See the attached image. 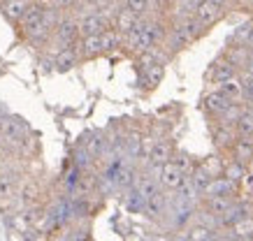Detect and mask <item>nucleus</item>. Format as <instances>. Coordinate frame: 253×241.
Instances as JSON below:
<instances>
[{
    "mask_svg": "<svg viewBox=\"0 0 253 241\" xmlns=\"http://www.w3.org/2000/svg\"><path fill=\"white\" fill-rule=\"evenodd\" d=\"M0 139L7 146H21L26 141V125L19 118L2 116L0 118Z\"/></svg>",
    "mask_w": 253,
    "mask_h": 241,
    "instance_id": "nucleus-1",
    "label": "nucleus"
},
{
    "mask_svg": "<svg viewBox=\"0 0 253 241\" xmlns=\"http://www.w3.org/2000/svg\"><path fill=\"white\" fill-rule=\"evenodd\" d=\"M156 172H158L161 186L165 188V190H169V193H174L176 188H181L184 186V181L188 179V174H184V172L179 170L172 160H169L168 165H163V167H156Z\"/></svg>",
    "mask_w": 253,
    "mask_h": 241,
    "instance_id": "nucleus-2",
    "label": "nucleus"
},
{
    "mask_svg": "<svg viewBox=\"0 0 253 241\" xmlns=\"http://www.w3.org/2000/svg\"><path fill=\"white\" fill-rule=\"evenodd\" d=\"M109 26H112V21H109L107 16L100 14L98 9L79 19V31H82L84 37L86 35H102L105 31H109Z\"/></svg>",
    "mask_w": 253,
    "mask_h": 241,
    "instance_id": "nucleus-3",
    "label": "nucleus"
},
{
    "mask_svg": "<svg viewBox=\"0 0 253 241\" xmlns=\"http://www.w3.org/2000/svg\"><path fill=\"white\" fill-rule=\"evenodd\" d=\"M79 33H82V31H79V21H75V19L65 16V19H61V21H58V26L54 28V37L63 44V49H68V47H72V44L77 42Z\"/></svg>",
    "mask_w": 253,
    "mask_h": 241,
    "instance_id": "nucleus-4",
    "label": "nucleus"
},
{
    "mask_svg": "<svg viewBox=\"0 0 253 241\" xmlns=\"http://www.w3.org/2000/svg\"><path fill=\"white\" fill-rule=\"evenodd\" d=\"M223 14H225V7L216 5V2H211V0H202V2L198 5V9H195V19H198L205 28L214 26L216 21H221Z\"/></svg>",
    "mask_w": 253,
    "mask_h": 241,
    "instance_id": "nucleus-5",
    "label": "nucleus"
},
{
    "mask_svg": "<svg viewBox=\"0 0 253 241\" xmlns=\"http://www.w3.org/2000/svg\"><path fill=\"white\" fill-rule=\"evenodd\" d=\"M239 77V68L235 63H230L228 58H218L216 63H211V70H209V79L214 84H223V81H230V79Z\"/></svg>",
    "mask_w": 253,
    "mask_h": 241,
    "instance_id": "nucleus-6",
    "label": "nucleus"
},
{
    "mask_svg": "<svg viewBox=\"0 0 253 241\" xmlns=\"http://www.w3.org/2000/svg\"><path fill=\"white\" fill-rule=\"evenodd\" d=\"M172 156H174V148H172V144L165 139H156L154 148H151V153H149V167L151 170H156V167H163V165H168L169 160H172Z\"/></svg>",
    "mask_w": 253,
    "mask_h": 241,
    "instance_id": "nucleus-7",
    "label": "nucleus"
},
{
    "mask_svg": "<svg viewBox=\"0 0 253 241\" xmlns=\"http://www.w3.org/2000/svg\"><path fill=\"white\" fill-rule=\"evenodd\" d=\"M165 44H168L169 51H179V49L193 44V37L188 35V31L184 28V24L176 21V24L168 31V35H165Z\"/></svg>",
    "mask_w": 253,
    "mask_h": 241,
    "instance_id": "nucleus-8",
    "label": "nucleus"
},
{
    "mask_svg": "<svg viewBox=\"0 0 253 241\" xmlns=\"http://www.w3.org/2000/svg\"><path fill=\"white\" fill-rule=\"evenodd\" d=\"M237 202L235 200V195H218V197H205V211L207 213H211V216H216L218 220H221L228 211L232 209V204Z\"/></svg>",
    "mask_w": 253,
    "mask_h": 241,
    "instance_id": "nucleus-9",
    "label": "nucleus"
},
{
    "mask_svg": "<svg viewBox=\"0 0 253 241\" xmlns=\"http://www.w3.org/2000/svg\"><path fill=\"white\" fill-rule=\"evenodd\" d=\"M211 139H214V146L218 151H230L232 144L237 141V130L235 128H228V125L216 123L211 128Z\"/></svg>",
    "mask_w": 253,
    "mask_h": 241,
    "instance_id": "nucleus-10",
    "label": "nucleus"
},
{
    "mask_svg": "<svg viewBox=\"0 0 253 241\" xmlns=\"http://www.w3.org/2000/svg\"><path fill=\"white\" fill-rule=\"evenodd\" d=\"M232 104H235V102L228 100V98H225V95H223L218 88L205 95V109H207V111H209V114H211L214 118L223 116V114H225V111H228Z\"/></svg>",
    "mask_w": 253,
    "mask_h": 241,
    "instance_id": "nucleus-11",
    "label": "nucleus"
},
{
    "mask_svg": "<svg viewBox=\"0 0 253 241\" xmlns=\"http://www.w3.org/2000/svg\"><path fill=\"white\" fill-rule=\"evenodd\" d=\"M139 19H142V16H137L135 12H130L128 7H123L121 12L114 16V21H112V28L121 33L123 37H128V35H130V33L137 28Z\"/></svg>",
    "mask_w": 253,
    "mask_h": 241,
    "instance_id": "nucleus-12",
    "label": "nucleus"
},
{
    "mask_svg": "<svg viewBox=\"0 0 253 241\" xmlns=\"http://www.w3.org/2000/svg\"><path fill=\"white\" fill-rule=\"evenodd\" d=\"M77 49H79V56H82L84 61L98 58L100 54H105V49H102V35H86V37H82Z\"/></svg>",
    "mask_w": 253,
    "mask_h": 241,
    "instance_id": "nucleus-13",
    "label": "nucleus"
},
{
    "mask_svg": "<svg viewBox=\"0 0 253 241\" xmlns=\"http://www.w3.org/2000/svg\"><path fill=\"white\" fill-rule=\"evenodd\" d=\"M239 186L235 181H230L228 176H216L211 179V183L205 190V197H218V195H237Z\"/></svg>",
    "mask_w": 253,
    "mask_h": 241,
    "instance_id": "nucleus-14",
    "label": "nucleus"
},
{
    "mask_svg": "<svg viewBox=\"0 0 253 241\" xmlns=\"http://www.w3.org/2000/svg\"><path fill=\"white\" fill-rule=\"evenodd\" d=\"M232 160H237L242 165L253 163V137H237V141L232 144Z\"/></svg>",
    "mask_w": 253,
    "mask_h": 241,
    "instance_id": "nucleus-15",
    "label": "nucleus"
},
{
    "mask_svg": "<svg viewBox=\"0 0 253 241\" xmlns=\"http://www.w3.org/2000/svg\"><path fill=\"white\" fill-rule=\"evenodd\" d=\"M79 58H82V56H79V49H72V47L58 49V54L54 56V68L58 72H68L77 65Z\"/></svg>",
    "mask_w": 253,
    "mask_h": 241,
    "instance_id": "nucleus-16",
    "label": "nucleus"
},
{
    "mask_svg": "<svg viewBox=\"0 0 253 241\" xmlns=\"http://www.w3.org/2000/svg\"><path fill=\"white\" fill-rule=\"evenodd\" d=\"M163 77H165V65H151V68H146V70L139 72V79H142V84H144L146 91H154V88H158V84L163 81Z\"/></svg>",
    "mask_w": 253,
    "mask_h": 241,
    "instance_id": "nucleus-17",
    "label": "nucleus"
},
{
    "mask_svg": "<svg viewBox=\"0 0 253 241\" xmlns=\"http://www.w3.org/2000/svg\"><path fill=\"white\" fill-rule=\"evenodd\" d=\"M28 7H31L28 0H5L0 9H2V14L7 16L9 21H21L23 14L28 12Z\"/></svg>",
    "mask_w": 253,
    "mask_h": 241,
    "instance_id": "nucleus-18",
    "label": "nucleus"
},
{
    "mask_svg": "<svg viewBox=\"0 0 253 241\" xmlns=\"http://www.w3.org/2000/svg\"><path fill=\"white\" fill-rule=\"evenodd\" d=\"M168 204H169V195L165 193V190H161V193H156L154 197L146 200L144 211L149 213V216H161V213H165Z\"/></svg>",
    "mask_w": 253,
    "mask_h": 241,
    "instance_id": "nucleus-19",
    "label": "nucleus"
},
{
    "mask_svg": "<svg viewBox=\"0 0 253 241\" xmlns=\"http://www.w3.org/2000/svg\"><path fill=\"white\" fill-rule=\"evenodd\" d=\"M211 179H214V176H211V174H209V172L205 170V167H202L200 163H198V167H195V170L188 174V181H191L193 186L198 188L200 195H205V190H207V186L211 183Z\"/></svg>",
    "mask_w": 253,
    "mask_h": 241,
    "instance_id": "nucleus-20",
    "label": "nucleus"
},
{
    "mask_svg": "<svg viewBox=\"0 0 253 241\" xmlns=\"http://www.w3.org/2000/svg\"><path fill=\"white\" fill-rule=\"evenodd\" d=\"M121 47H126V37H123L119 31H105L102 33V49H105V54L119 51Z\"/></svg>",
    "mask_w": 253,
    "mask_h": 241,
    "instance_id": "nucleus-21",
    "label": "nucleus"
},
{
    "mask_svg": "<svg viewBox=\"0 0 253 241\" xmlns=\"http://www.w3.org/2000/svg\"><path fill=\"white\" fill-rule=\"evenodd\" d=\"M218 91H221L228 100L232 102H239V104H244L242 102V81H239V77L230 79V81H223V84H218Z\"/></svg>",
    "mask_w": 253,
    "mask_h": 241,
    "instance_id": "nucleus-22",
    "label": "nucleus"
},
{
    "mask_svg": "<svg viewBox=\"0 0 253 241\" xmlns=\"http://www.w3.org/2000/svg\"><path fill=\"white\" fill-rule=\"evenodd\" d=\"M235 130H237V137H253V107L244 109V114L239 116Z\"/></svg>",
    "mask_w": 253,
    "mask_h": 241,
    "instance_id": "nucleus-23",
    "label": "nucleus"
},
{
    "mask_svg": "<svg viewBox=\"0 0 253 241\" xmlns=\"http://www.w3.org/2000/svg\"><path fill=\"white\" fill-rule=\"evenodd\" d=\"M246 174V165L237 163V160H230V163H225V170H223V176H228L230 181H235V183H242V179H244Z\"/></svg>",
    "mask_w": 253,
    "mask_h": 241,
    "instance_id": "nucleus-24",
    "label": "nucleus"
},
{
    "mask_svg": "<svg viewBox=\"0 0 253 241\" xmlns=\"http://www.w3.org/2000/svg\"><path fill=\"white\" fill-rule=\"evenodd\" d=\"M172 163H174L179 170L184 172V174H191V172L198 167V163H195V160H193V158L188 156L186 151H174V156H172Z\"/></svg>",
    "mask_w": 253,
    "mask_h": 241,
    "instance_id": "nucleus-25",
    "label": "nucleus"
},
{
    "mask_svg": "<svg viewBox=\"0 0 253 241\" xmlns=\"http://www.w3.org/2000/svg\"><path fill=\"white\" fill-rule=\"evenodd\" d=\"M232 237L235 239H244V237H253V216H246L237 220L232 225Z\"/></svg>",
    "mask_w": 253,
    "mask_h": 241,
    "instance_id": "nucleus-26",
    "label": "nucleus"
},
{
    "mask_svg": "<svg viewBox=\"0 0 253 241\" xmlns=\"http://www.w3.org/2000/svg\"><path fill=\"white\" fill-rule=\"evenodd\" d=\"M84 148L88 151V153H91L93 158H100L102 153H105V151H107V139H105L102 135H93L91 139L86 141Z\"/></svg>",
    "mask_w": 253,
    "mask_h": 241,
    "instance_id": "nucleus-27",
    "label": "nucleus"
},
{
    "mask_svg": "<svg viewBox=\"0 0 253 241\" xmlns=\"http://www.w3.org/2000/svg\"><path fill=\"white\" fill-rule=\"evenodd\" d=\"M239 81H242V102L246 107H253V77L239 74Z\"/></svg>",
    "mask_w": 253,
    "mask_h": 241,
    "instance_id": "nucleus-28",
    "label": "nucleus"
},
{
    "mask_svg": "<svg viewBox=\"0 0 253 241\" xmlns=\"http://www.w3.org/2000/svg\"><path fill=\"white\" fill-rule=\"evenodd\" d=\"M123 7H128L137 16H146L149 14V9H151V0H126Z\"/></svg>",
    "mask_w": 253,
    "mask_h": 241,
    "instance_id": "nucleus-29",
    "label": "nucleus"
},
{
    "mask_svg": "<svg viewBox=\"0 0 253 241\" xmlns=\"http://www.w3.org/2000/svg\"><path fill=\"white\" fill-rule=\"evenodd\" d=\"M14 195V181L9 174L0 172V200H9Z\"/></svg>",
    "mask_w": 253,
    "mask_h": 241,
    "instance_id": "nucleus-30",
    "label": "nucleus"
},
{
    "mask_svg": "<svg viewBox=\"0 0 253 241\" xmlns=\"http://www.w3.org/2000/svg\"><path fill=\"white\" fill-rule=\"evenodd\" d=\"M91 163H93V156L86 151V148H79L77 153H75V167H77V170H82V172L88 170Z\"/></svg>",
    "mask_w": 253,
    "mask_h": 241,
    "instance_id": "nucleus-31",
    "label": "nucleus"
},
{
    "mask_svg": "<svg viewBox=\"0 0 253 241\" xmlns=\"http://www.w3.org/2000/svg\"><path fill=\"white\" fill-rule=\"evenodd\" d=\"M239 188H244V190L251 193L253 190V172L246 170V174H244V179H242V183H239Z\"/></svg>",
    "mask_w": 253,
    "mask_h": 241,
    "instance_id": "nucleus-32",
    "label": "nucleus"
},
{
    "mask_svg": "<svg viewBox=\"0 0 253 241\" xmlns=\"http://www.w3.org/2000/svg\"><path fill=\"white\" fill-rule=\"evenodd\" d=\"M242 74H249V77H253V51L249 54V58H246L244 68H242Z\"/></svg>",
    "mask_w": 253,
    "mask_h": 241,
    "instance_id": "nucleus-33",
    "label": "nucleus"
},
{
    "mask_svg": "<svg viewBox=\"0 0 253 241\" xmlns=\"http://www.w3.org/2000/svg\"><path fill=\"white\" fill-rule=\"evenodd\" d=\"M246 47L253 51V31H251V35H249V42H246Z\"/></svg>",
    "mask_w": 253,
    "mask_h": 241,
    "instance_id": "nucleus-34",
    "label": "nucleus"
},
{
    "mask_svg": "<svg viewBox=\"0 0 253 241\" xmlns=\"http://www.w3.org/2000/svg\"><path fill=\"white\" fill-rule=\"evenodd\" d=\"M235 241H253V237H244V239H235Z\"/></svg>",
    "mask_w": 253,
    "mask_h": 241,
    "instance_id": "nucleus-35",
    "label": "nucleus"
},
{
    "mask_svg": "<svg viewBox=\"0 0 253 241\" xmlns=\"http://www.w3.org/2000/svg\"><path fill=\"white\" fill-rule=\"evenodd\" d=\"M28 2H31V0H28Z\"/></svg>",
    "mask_w": 253,
    "mask_h": 241,
    "instance_id": "nucleus-36",
    "label": "nucleus"
}]
</instances>
